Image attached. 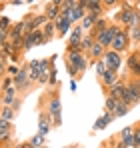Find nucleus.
Segmentation results:
<instances>
[{
	"instance_id": "f257e3e1",
	"label": "nucleus",
	"mask_w": 140,
	"mask_h": 148,
	"mask_svg": "<svg viewBox=\"0 0 140 148\" xmlns=\"http://www.w3.org/2000/svg\"><path fill=\"white\" fill-rule=\"evenodd\" d=\"M66 62H70L78 74H82L88 68V56L82 50H66Z\"/></svg>"
},
{
	"instance_id": "f03ea898",
	"label": "nucleus",
	"mask_w": 140,
	"mask_h": 148,
	"mask_svg": "<svg viewBox=\"0 0 140 148\" xmlns=\"http://www.w3.org/2000/svg\"><path fill=\"white\" fill-rule=\"evenodd\" d=\"M122 26L118 24V22H114V24H108L104 30H100V32H94V40L96 42H100V44H104L106 48L110 46V42L114 40V36H116V32L120 30Z\"/></svg>"
},
{
	"instance_id": "7ed1b4c3",
	"label": "nucleus",
	"mask_w": 140,
	"mask_h": 148,
	"mask_svg": "<svg viewBox=\"0 0 140 148\" xmlns=\"http://www.w3.org/2000/svg\"><path fill=\"white\" fill-rule=\"evenodd\" d=\"M100 58L104 60V64H106L108 70H116V72L122 68V62H124L122 60V52H116V50H112V48H106Z\"/></svg>"
},
{
	"instance_id": "20e7f679",
	"label": "nucleus",
	"mask_w": 140,
	"mask_h": 148,
	"mask_svg": "<svg viewBox=\"0 0 140 148\" xmlns=\"http://www.w3.org/2000/svg\"><path fill=\"white\" fill-rule=\"evenodd\" d=\"M60 112H62V102H60V98L58 96H50V102H48V118H50V124L52 126H60L62 124Z\"/></svg>"
},
{
	"instance_id": "39448f33",
	"label": "nucleus",
	"mask_w": 140,
	"mask_h": 148,
	"mask_svg": "<svg viewBox=\"0 0 140 148\" xmlns=\"http://www.w3.org/2000/svg\"><path fill=\"white\" fill-rule=\"evenodd\" d=\"M128 46H130V36H128V30H126V26H124V28H120V30L116 32L114 40L110 42L108 48L116 50V52H126Z\"/></svg>"
},
{
	"instance_id": "423d86ee",
	"label": "nucleus",
	"mask_w": 140,
	"mask_h": 148,
	"mask_svg": "<svg viewBox=\"0 0 140 148\" xmlns=\"http://www.w3.org/2000/svg\"><path fill=\"white\" fill-rule=\"evenodd\" d=\"M14 78V86L18 88V92H24V90H28V88H32V80L28 78V62L24 64V66H20V70L12 76Z\"/></svg>"
},
{
	"instance_id": "0eeeda50",
	"label": "nucleus",
	"mask_w": 140,
	"mask_h": 148,
	"mask_svg": "<svg viewBox=\"0 0 140 148\" xmlns=\"http://www.w3.org/2000/svg\"><path fill=\"white\" fill-rule=\"evenodd\" d=\"M40 44H46L40 28L30 30V32H24V48L22 50H30V48H34V46H40Z\"/></svg>"
},
{
	"instance_id": "6e6552de",
	"label": "nucleus",
	"mask_w": 140,
	"mask_h": 148,
	"mask_svg": "<svg viewBox=\"0 0 140 148\" xmlns=\"http://www.w3.org/2000/svg\"><path fill=\"white\" fill-rule=\"evenodd\" d=\"M122 4V8H120V12H118V16H116V22L120 26H128L130 22H132V14H134V6L132 4H128V2H120Z\"/></svg>"
},
{
	"instance_id": "1a4fd4ad",
	"label": "nucleus",
	"mask_w": 140,
	"mask_h": 148,
	"mask_svg": "<svg viewBox=\"0 0 140 148\" xmlns=\"http://www.w3.org/2000/svg\"><path fill=\"white\" fill-rule=\"evenodd\" d=\"M68 44H66V50H80V38L84 36V30H82V26L76 24L72 30L68 32Z\"/></svg>"
},
{
	"instance_id": "9d476101",
	"label": "nucleus",
	"mask_w": 140,
	"mask_h": 148,
	"mask_svg": "<svg viewBox=\"0 0 140 148\" xmlns=\"http://www.w3.org/2000/svg\"><path fill=\"white\" fill-rule=\"evenodd\" d=\"M54 24H56V36H66L70 32V28H72V22H70L66 16H62L60 12H58V16H56V20H54Z\"/></svg>"
},
{
	"instance_id": "9b49d317",
	"label": "nucleus",
	"mask_w": 140,
	"mask_h": 148,
	"mask_svg": "<svg viewBox=\"0 0 140 148\" xmlns=\"http://www.w3.org/2000/svg\"><path fill=\"white\" fill-rule=\"evenodd\" d=\"M16 100H18V88H16L14 84L2 90V94H0V102H2V104H8V106H12Z\"/></svg>"
},
{
	"instance_id": "f8f14e48",
	"label": "nucleus",
	"mask_w": 140,
	"mask_h": 148,
	"mask_svg": "<svg viewBox=\"0 0 140 148\" xmlns=\"http://www.w3.org/2000/svg\"><path fill=\"white\" fill-rule=\"evenodd\" d=\"M132 132H134V126H126V128L120 132V144H118V148H134Z\"/></svg>"
},
{
	"instance_id": "ddd939ff",
	"label": "nucleus",
	"mask_w": 140,
	"mask_h": 148,
	"mask_svg": "<svg viewBox=\"0 0 140 148\" xmlns=\"http://www.w3.org/2000/svg\"><path fill=\"white\" fill-rule=\"evenodd\" d=\"M10 138H12V122H10V120L0 118V142H2V144H6Z\"/></svg>"
},
{
	"instance_id": "4468645a",
	"label": "nucleus",
	"mask_w": 140,
	"mask_h": 148,
	"mask_svg": "<svg viewBox=\"0 0 140 148\" xmlns=\"http://www.w3.org/2000/svg\"><path fill=\"white\" fill-rule=\"evenodd\" d=\"M86 14V8H82V6H74V8H70L68 10V14H66V18H68L72 24H78L80 20H82V16Z\"/></svg>"
},
{
	"instance_id": "2eb2a0df",
	"label": "nucleus",
	"mask_w": 140,
	"mask_h": 148,
	"mask_svg": "<svg viewBox=\"0 0 140 148\" xmlns=\"http://www.w3.org/2000/svg\"><path fill=\"white\" fill-rule=\"evenodd\" d=\"M112 120H116L114 112H104V114H102V116H100V118H98V120L94 122L92 128H94V130H104V128H106L108 124L112 122Z\"/></svg>"
},
{
	"instance_id": "dca6fc26",
	"label": "nucleus",
	"mask_w": 140,
	"mask_h": 148,
	"mask_svg": "<svg viewBox=\"0 0 140 148\" xmlns=\"http://www.w3.org/2000/svg\"><path fill=\"white\" fill-rule=\"evenodd\" d=\"M40 30H42V36H44L46 42H50L56 36V24H54V20H46L44 24L40 26Z\"/></svg>"
},
{
	"instance_id": "f3484780",
	"label": "nucleus",
	"mask_w": 140,
	"mask_h": 148,
	"mask_svg": "<svg viewBox=\"0 0 140 148\" xmlns=\"http://www.w3.org/2000/svg\"><path fill=\"white\" fill-rule=\"evenodd\" d=\"M126 88H128V92L132 94V98L136 100V104H138L140 102V76H134V80H130L126 84Z\"/></svg>"
},
{
	"instance_id": "a211bd4d",
	"label": "nucleus",
	"mask_w": 140,
	"mask_h": 148,
	"mask_svg": "<svg viewBox=\"0 0 140 148\" xmlns=\"http://www.w3.org/2000/svg\"><path fill=\"white\" fill-rule=\"evenodd\" d=\"M116 80H120V76H118L116 70H108V68H106V72L100 76V82H102V84H104L106 88H108V86H112V84H114Z\"/></svg>"
},
{
	"instance_id": "6ab92c4d",
	"label": "nucleus",
	"mask_w": 140,
	"mask_h": 148,
	"mask_svg": "<svg viewBox=\"0 0 140 148\" xmlns=\"http://www.w3.org/2000/svg\"><path fill=\"white\" fill-rule=\"evenodd\" d=\"M24 28H26L24 20L16 22V24H12V26H10V30H8V38H10V40H14V38H20V36H24Z\"/></svg>"
},
{
	"instance_id": "aec40b11",
	"label": "nucleus",
	"mask_w": 140,
	"mask_h": 148,
	"mask_svg": "<svg viewBox=\"0 0 140 148\" xmlns=\"http://www.w3.org/2000/svg\"><path fill=\"white\" fill-rule=\"evenodd\" d=\"M44 144H46V136L38 132L36 136H32V138H30L26 144H22V146L24 148H38V146H44Z\"/></svg>"
},
{
	"instance_id": "412c9836",
	"label": "nucleus",
	"mask_w": 140,
	"mask_h": 148,
	"mask_svg": "<svg viewBox=\"0 0 140 148\" xmlns=\"http://www.w3.org/2000/svg\"><path fill=\"white\" fill-rule=\"evenodd\" d=\"M14 116H16V108H14V106H8V104H2V106H0V118L12 122Z\"/></svg>"
},
{
	"instance_id": "4be33fe9",
	"label": "nucleus",
	"mask_w": 140,
	"mask_h": 148,
	"mask_svg": "<svg viewBox=\"0 0 140 148\" xmlns=\"http://www.w3.org/2000/svg\"><path fill=\"white\" fill-rule=\"evenodd\" d=\"M50 128H52V124H50L48 114H40V118H38V132L46 136L48 132H50Z\"/></svg>"
},
{
	"instance_id": "5701e85b",
	"label": "nucleus",
	"mask_w": 140,
	"mask_h": 148,
	"mask_svg": "<svg viewBox=\"0 0 140 148\" xmlns=\"http://www.w3.org/2000/svg\"><path fill=\"white\" fill-rule=\"evenodd\" d=\"M126 90V84L124 82H120V80H116L112 86H108V94H112L114 98H118L120 100V96H122V92Z\"/></svg>"
},
{
	"instance_id": "b1692460",
	"label": "nucleus",
	"mask_w": 140,
	"mask_h": 148,
	"mask_svg": "<svg viewBox=\"0 0 140 148\" xmlns=\"http://www.w3.org/2000/svg\"><path fill=\"white\" fill-rule=\"evenodd\" d=\"M128 112H130V104H126V102L118 100V102H116V108H114V116L120 118V116H126Z\"/></svg>"
},
{
	"instance_id": "393cba45",
	"label": "nucleus",
	"mask_w": 140,
	"mask_h": 148,
	"mask_svg": "<svg viewBox=\"0 0 140 148\" xmlns=\"http://www.w3.org/2000/svg\"><path fill=\"white\" fill-rule=\"evenodd\" d=\"M44 16H46V20H56V16H58V6H54L52 2H48L46 6H44Z\"/></svg>"
},
{
	"instance_id": "a878e982",
	"label": "nucleus",
	"mask_w": 140,
	"mask_h": 148,
	"mask_svg": "<svg viewBox=\"0 0 140 148\" xmlns=\"http://www.w3.org/2000/svg\"><path fill=\"white\" fill-rule=\"evenodd\" d=\"M92 44H94V34L92 32L80 38V50H82V52H88V48H90Z\"/></svg>"
},
{
	"instance_id": "bb28decb",
	"label": "nucleus",
	"mask_w": 140,
	"mask_h": 148,
	"mask_svg": "<svg viewBox=\"0 0 140 148\" xmlns=\"http://www.w3.org/2000/svg\"><path fill=\"white\" fill-rule=\"evenodd\" d=\"M106 26H108L106 16H104V14H100V16L96 18V22H94V26H92V30H90V32H92V34H94V32H100V30H104Z\"/></svg>"
},
{
	"instance_id": "cd10ccee",
	"label": "nucleus",
	"mask_w": 140,
	"mask_h": 148,
	"mask_svg": "<svg viewBox=\"0 0 140 148\" xmlns=\"http://www.w3.org/2000/svg\"><path fill=\"white\" fill-rule=\"evenodd\" d=\"M126 30H128V36H130V42H138V40H140V24L126 26Z\"/></svg>"
},
{
	"instance_id": "c85d7f7f",
	"label": "nucleus",
	"mask_w": 140,
	"mask_h": 148,
	"mask_svg": "<svg viewBox=\"0 0 140 148\" xmlns=\"http://www.w3.org/2000/svg\"><path fill=\"white\" fill-rule=\"evenodd\" d=\"M116 102H118V98H114L112 94H106V100H104V112H114Z\"/></svg>"
},
{
	"instance_id": "c756f323",
	"label": "nucleus",
	"mask_w": 140,
	"mask_h": 148,
	"mask_svg": "<svg viewBox=\"0 0 140 148\" xmlns=\"http://www.w3.org/2000/svg\"><path fill=\"white\" fill-rule=\"evenodd\" d=\"M88 10H96V12H102V14H104V4H102V0H88Z\"/></svg>"
},
{
	"instance_id": "7c9ffc66",
	"label": "nucleus",
	"mask_w": 140,
	"mask_h": 148,
	"mask_svg": "<svg viewBox=\"0 0 140 148\" xmlns=\"http://www.w3.org/2000/svg\"><path fill=\"white\" fill-rule=\"evenodd\" d=\"M46 84H50V86H56V84H58V72H56L54 66H52L50 72H48V82H46Z\"/></svg>"
},
{
	"instance_id": "2f4dec72",
	"label": "nucleus",
	"mask_w": 140,
	"mask_h": 148,
	"mask_svg": "<svg viewBox=\"0 0 140 148\" xmlns=\"http://www.w3.org/2000/svg\"><path fill=\"white\" fill-rule=\"evenodd\" d=\"M92 66L96 68V74H98V76H102V74L106 72V64H104V60H102V58H98V60L94 62Z\"/></svg>"
},
{
	"instance_id": "473e14b6",
	"label": "nucleus",
	"mask_w": 140,
	"mask_h": 148,
	"mask_svg": "<svg viewBox=\"0 0 140 148\" xmlns=\"http://www.w3.org/2000/svg\"><path fill=\"white\" fill-rule=\"evenodd\" d=\"M10 26H12V22H10V18L8 16H0V30H10Z\"/></svg>"
},
{
	"instance_id": "72a5a7b5",
	"label": "nucleus",
	"mask_w": 140,
	"mask_h": 148,
	"mask_svg": "<svg viewBox=\"0 0 140 148\" xmlns=\"http://www.w3.org/2000/svg\"><path fill=\"white\" fill-rule=\"evenodd\" d=\"M12 84H14V78L8 74V76H4V78H2V82H0V88L4 90V88H8V86H12Z\"/></svg>"
},
{
	"instance_id": "f704fd0d",
	"label": "nucleus",
	"mask_w": 140,
	"mask_h": 148,
	"mask_svg": "<svg viewBox=\"0 0 140 148\" xmlns=\"http://www.w3.org/2000/svg\"><path fill=\"white\" fill-rule=\"evenodd\" d=\"M132 140H134V146L140 148V126H138V128H134V132H132Z\"/></svg>"
},
{
	"instance_id": "c9c22d12",
	"label": "nucleus",
	"mask_w": 140,
	"mask_h": 148,
	"mask_svg": "<svg viewBox=\"0 0 140 148\" xmlns=\"http://www.w3.org/2000/svg\"><path fill=\"white\" fill-rule=\"evenodd\" d=\"M18 70H20V68H18V66H12V64H10V62H8V64H6V72L10 74V76H14V74L18 72Z\"/></svg>"
},
{
	"instance_id": "e433bc0d",
	"label": "nucleus",
	"mask_w": 140,
	"mask_h": 148,
	"mask_svg": "<svg viewBox=\"0 0 140 148\" xmlns=\"http://www.w3.org/2000/svg\"><path fill=\"white\" fill-rule=\"evenodd\" d=\"M66 70H68L70 76H76V74H78V72H76V68H74V66H72L70 62H66Z\"/></svg>"
},
{
	"instance_id": "4c0bfd02",
	"label": "nucleus",
	"mask_w": 140,
	"mask_h": 148,
	"mask_svg": "<svg viewBox=\"0 0 140 148\" xmlns=\"http://www.w3.org/2000/svg\"><path fill=\"white\" fill-rule=\"evenodd\" d=\"M4 40H8V32H6V30H0V44H2Z\"/></svg>"
},
{
	"instance_id": "58836bf2",
	"label": "nucleus",
	"mask_w": 140,
	"mask_h": 148,
	"mask_svg": "<svg viewBox=\"0 0 140 148\" xmlns=\"http://www.w3.org/2000/svg\"><path fill=\"white\" fill-rule=\"evenodd\" d=\"M70 90H72V92H76V90H78V84H76V80H74V78L70 80Z\"/></svg>"
},
{
	"instance_id": "ea45409f",
	"label": "nucleus",
	"mask_w": 140,
	"mask_h": 148,
	"mask_svg": "<svg viewBox=\"0 0 140 148\" xmlns=\"http://www.w3.org/2000/svg\"><path fill=\"white\" fill-rule=\"evenodd\" d=\"M76 4H78V6H82V8H86V10H88V0H76Z\"/></svg>"
},
{
	"instance_id": "a19ab883",
	"label": "nucleus",
	"mask_w": 140,
	"mask_h": 148,
	"mask_svg": "<svg viewBox=\"0 0 140 148\" xmlns=\"http://www.w3.org/2000/svg\"><path fill=\"white\" fill-rule=\"evenodd\" d=\"M4 72H6V62L0 60V76H4Z\"/></svg>"
},
{
	"instance_id": "79ce46f5",
	"label": "nucleus",
	"mask_w": 140,
	"mask_h": 148,
	"mask_svg": "<svg viewBox=\"0 0 140 148\" xmlns=\"http://www.w3.org/2000/svg\"><path fill=\"white\" fill-rule=\"evenodd\" d=\"M102 4H104V8H106V6H108V8H110V6H116L114 0H102Z\"/></svg>"
},
{
	"instance_id": "37998d69",
	"label": "nucleus",
	"mask_w": 140,
	"mask_h": 148,
	"mask_svg": "<svg viewBox=\"0 0 140 148\" xmlns=\"http://www.w3.org/2000/svg\"><path fill=\"white\" fill-rule=\"evenodd\" d=\"M50 2H52L54 6H58V8H60V4H62V0H50Z\"/></svg>"
},
{
	"instance_id": "c03bdc74",
	"label": "nucleus",
	"mask_w": 140,
	"mask_h": 148,
	"mask_svg": "<svg viewBox=\"0 0 140 148\" xmlns=\"http://www.w3.org/2000/svg\"><path fill=\"white\" fill-rule=\"evenodd\" d=\"M12 4H14V6H20V4H22V0H12Z\"/></svg>"
},
{
	"instance_id": "a18cd8bd",
	"label": "nucleus",
	"mask_w": 140,
	"mask_h": 148,
	"mask_svg": "<svg viewBox=\"0 0 140 148\" xmlns=\"http://www.w3.org/2000/svg\"><path fill=\"white\" fill-rule=\"evenodd\" d=\"M34 2H38V0H26V4H34Z\"/></svg>"
},
{
	"instance_id": "49530a36",
	"label": "nucleus",
	"mask_w": 140,
	"mask_h": 148,
	"mask_svg": "<svg viewBox=\"0 0 140 148\" xmlns=\"http://www.w3.org/2000/svg\"><path fill=\"white\" fill-rule=\"evenodd\" d=\"M134 4H136V6H140V0H134Z\"/></svg>"
},
{
	"instance_id": "de8ad7c7",
	"label": "nucleus",
	"mask_w": 140,
	"mask_h": 148,
	"mask_svg": "<svg viewBox=\"0 0 140 148\" xmlns=\"http://www.w3.org/2000/svg\"><path fill=\"white\" fill-rule=\"evenodd\" d=\"M136 44H138V50H140V40H138V42H136Z\"/></svg>"
},
{
	"instance_id": "09e8293b",
	"label": "nucleus",
	"mask_w": 140,
	"mask_h": 148,
	"mask_svg": "<svg viewBox=\"0 0 140 148\" xmlns=\"http://www.w3.org/2000/svg\"><path fill=\"white\" fill-rule=\"evenodd\" d=\"M0 2H6V0H0Z\"/></svg>"
},
{
	"instance_id": "8fccbe9b",
	"label": "nucleus",
	"mask_w": 140,
	"mask_h": 148,
	"mask_svg": "<svg viewBox=\"0 0 140 148\" xmlns=\"http://www.w3.org/2000/svg\"><path fill=\"white\" fill-rule=\"evenodd\" d=\"M138 24H140V20H138Z\"/></svg>"
}]
</instances>
